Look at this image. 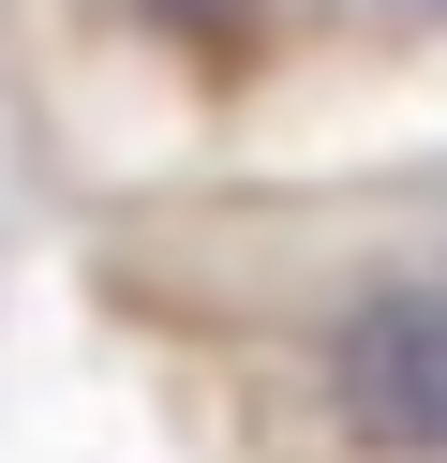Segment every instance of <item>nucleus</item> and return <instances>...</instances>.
<instances>
[{"instance_id":"f257e3e1","label":"nucleus","mask_w":447,"mask_h":463,"mask_svg":"<svg viewBox=\"0 0 447 463\" xmlns=\"http://www.w3.org/2000/svg\"><path fill=\"white\" fill-rule=\"evenodd\" d=\"M328 373L373 449H447V299H358Z\"/></svg>"},{"instance_id":"f03ea898","label":"nucleus","mask_w":447,"mask_h":463,"mask_svg":"<svg viewBox=\"0 0 447 463\" xmlns=\"http://www.w3.org/2000/svg\"><path fill=\"white\" fill-rule=\"evenodd\" d=\"M417 15H447V0H417Z\"/></svg>"}]
</instances>
